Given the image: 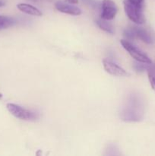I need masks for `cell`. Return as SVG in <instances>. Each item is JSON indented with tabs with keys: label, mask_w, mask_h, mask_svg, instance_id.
<instances>
[{
	"label": "cell",
	"mask_w": 155,
	"mask_h": 156,
	"mask_svg": "<svg viewBox=\"0 0 155 156\" xmlns=\"http://www.w3.org/2000/svg\"><path fill=\"white\" fill-rule=\"evenodd\" d=\"M5 5V3L3 2L0 1V7H2V6H4Z\"/></svg>",
	"instance_id": "obj_16"
},
{
	"label": "cell",
	"mask_w": 155,
	"mask_h": 156,
	"mask_svg": "<svg viewBox=\"0 0 155 156\" xmlns=\"http://www.w3.org/2000/svg\"><path fill=\"white\" fill-rule=\"evenodd\" d=\"M97 24L98 25V27H100L101 30H104L106 33H109L110 34H114V29L113 27L112 26V24L110 23H109L108 21H106V20L103 19H98L97 20Z\"/></svg>",
	"instance_id": "obj_10"
},
{
	"label": "cell",
	"mask_w": 155,
	"mask_h": 156,
	"mask_svg": "<svg viewBox=\"0 0 155 156\" xmlns=\"http://www.w3.org/2000/svg\"><path fill=\"white\" fill-rule=\"evenodd\" d=\"M55 7L59 12L71 15H79L81 14V10L79 8L72 5L67 4L63 2H57L55 3Z\"/></svg>",
	"instance_id": "obj_7"
},
{
	"label": "cell",
	"mask_w": 155,
	"mask_h": 156,
	"mask_svg": "<svg viewBox=\"0 0 155 156\" xmlns=\"http://www.w3.org/2000/svg\"><path fill=\"white\" fill-rule=\"evenodd\" d=\"M123 5L126 15L132 22L137 24H143L145 22L146 19L143 12L144 8L135 5L131 3L129 0H124Z\"/></svg>",
	"instance_id": "obj_2"
},
{
	"label": "cell",
	"mask_w": 155,
	"mask_h": 156,
	"mask_svg": "<svg viewBox=\"0 0 155 156\" xmlns=\"http://www.w3.org/2000/svg\"><path fill=\"white\" fill-rule=\"evenodd\" d=\"M67 3H69V4H78V0H65Z\"/></svg>",
	"instance_id": "obj_15"
},
{
	"label": "cell",
	"mask_w": 155,
	"mask_h": 156,
	"mask_svg": "<svg viewBox=\"0 0 155 156\" xmlns=\"http://www.w3.org/2000/svg\"><path fill=\"white\" fill-rule=\"evenodd\" d=\"M2 98V94H0V98Z\"/></svg>",
	"instance_id": "obj_17"
},
{
	"label": "cell",
	"mask_w": 155,
	"mask_h": 156,
	"mask_svg": "<svg viewBox=\"0 0 155 156\" xmlns=\"http://www.w3.org/2000/svg\"><path fill=\"white\" fill-rule=\"evenodd\" d=\"M14 24H15V21H14L13 18L0 15V30L8 28V27L13 25Z\"/></svg>",
	"instance_id": "obj_11"
},
{
	"label": "cell",
	"mask_w": 155,
	"mask_h": 156,
	"mask_svg": "<svg viewBox=\"0 0 155 156\" xmlns=\"http://www.w3.org/2000/svg\"><path fill=\"white\" fill-rule=\"evenodd\" d=\"M17 8L21 12L27 14V15H33V16H41L42 15V12L37 8L34 7L31 5L26 4V3H19L17 5Z\"/></svg>",
	"instance_id": "obj_9"
},
{
	"label": "cell",
	"mask_w": 155,
	"mask_h": 156,
	"mask_svg": "<svg viewBox=\"0 0 155 156\" xmlns=\"http://www.w3.org/2000/svg\"><path fill=\"white\" fill-rule=\"evenodd\" d=\"M129 1L135 5L144 8V0H129Z\"/></svg>",
	"instance_id": "obj_14"
},
{
	"label": "cell",
	"mask_w": 155,
	"mask_h": 156,
	"mask_svg": "<svg viewBox=\"0 0 155 156\" xmlns=\"http://www.w3.org/2000/svg\"><path fill=\"white\" fill-rule=\"evenodd\" d=\"M123 48L129 53L133 59H135L137 62L144 64H151L152 61L145 53L141 51L139 48L135 47V45L129 42L128 40H121L120 41Z\"/></svg>",
	"instance_id": "obj_3"
},
{
	"label": "cell",
	"mask_w": 155,
	"mask_h": 156,
	"mask_svg": "<svg viewBox=\"0 0 155 156\" xmlns=\"http://www.w3.org/2000/svg\"><path fill=\"white\" fill-rule=\"evenodd\" d=\"M117 13V7L112 0H103L102 2L101 18L109 21L115 18Z\"/></svg>",
	"instance_id": "obj_6"
},
{
	"label": "cell",
	"mask_w": 155,
	"mask_h": 156,
	"mask_svg": "<svg viewBox=\"0 0 155 156\" xmlns=\"http://www.w3.org/2000/svg\"><path fill=\"white\" fill-rule=\"evenodd\" d=\"M6 108L12 115L20 120H33L36 118V115L35 113L32 112L29 110L24 109V108L18 105H15V104H7Z\"/></svg>",
	"instance_id": "obj_4"
},
{
	"label": "cell",
	"mask_w": 155,
	"mask_h": 156,
	"mask_svg": "<svg viewBox=\"0 0 155 156\" xmlns=\"http://www.w3.org/2000/svg\"><path fill=\"white\" fill-rule=\"evenodd\" d=\"M124 36L126 37L127 40H134L135 39V34H134L133 29L132 27L131 28H127L124 31Z\"/></svg>",
	"instance_id": "obj_13"
},
{
	"label": "cell",
	"mask_w": 155,
	"mask_h": 156,
	"mask_svg": "<svg viewBox=\"0 0 155 156\" xmlns=\"http://www.w3.org/2000/svg\"><path fill=\"white\" fill-rule=\"evenodd\" d=\"M147 76L152 89L155 91V71L153 69L147 70Z\"/></svg>",
	"instance_id": "obj_12"
},
{
	"label": "cell",
	"mask_w": 155,
	"mask_h": 156,
	"mask_svg": "<svg viewBox=\"0 0 155 156\" xmlns=\"http://www.w3.org/2000/svg\"><path fill=\"white\" fill-rule=\"evenodd\" d=\"M120 117L125 121H139L142 119L143 108L139 97L136 94H132L128 98Z\"/></svg>",
	"instance_id": "obj_1"
},
{
	"label": "cell",
	"mask_w": 155,
	"mask_h": 156,
	"mask_svg": "<svg viewBox=\"0 0 155 156\" xmlns=\"http://www.w3.org/2000/svg\"><path fill=\"white\" fill-rule=\"evenodd\" d=\"M103 66L106 73L112 75L113 76H118V77H126L129 76V73H127L126 70L115 62L109 61L108 59H103Z\"/></svg>",
	"instance_id": "obj_5"
},
{
	"label": "cell",
	"mask_w": 155,
	"mask_h": 156,
	"mask_svg": "<svg viewBox=\"0 0 155 156\" xmlns=\"http://www.w3.org/2000/svg\"><path fill=\"white\" fill-rule=\"evenodd\" d=\"M132 29H133L135 38H138V39H140L143 42L146 43L147 44H150L153 43V39H152L151 36L147 32V30L144 29L143 27H133Z\"/></svg>",
	"instance_id": "obj_8"
}]
</instances>
